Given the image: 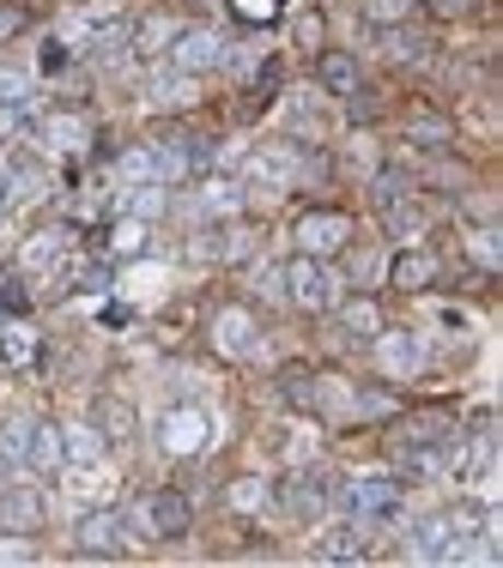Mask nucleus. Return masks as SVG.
Masks as SVG:
<instances>
[{
	"label": "nucleus",
	"instance_id": "1",
	"mask_svg": "<svg viewBox=\"0 0 503 568\" xmlns=\"http://www.w3.org/2000/svg\"><path fill=\"white\" fill-rule=\"evenodd\" d=\"M334 291H340V279H334V267H328V260H316V255H297V260L279 267V297H292L297 309H309V315L328 309Z\"/></svg>",
	"mask_w": 503,
	"mask_h": 568
},
{
	"label": "nucleus",
	"instance_id": "2",
	"mask_svg": "<svg viewBox=\"0 0 503 568\" xmlns=\"http://www.w3.org/2000/svg\"><path fill=\"white\" fill-rule=\"evenodd\" d=\"M225 49H231V43L219 37L212 25H176V37H171V49H164V55H171L176 73L195 79V73H212V67H225Z\"/></svg>",
	"mask_w": 503,
	"mask_h": 568
},
{
	"label": "nucleus",
	"instance_id": "3",
	"mask_svg": "<svg viewBox=\"0 0 503 568\" xmlns=\"http://www.w3.org/2000/svg\"><path fill=\"white\" fill-rule=\"evenodd\" d=\"M334 502L352 508L358 526H376L400 508V478H352V484H334Z\"/></svg>",
	"mask_w": 503,
	"mask_h": 568
},
{
	"label": "nucleus",
	"instance_id": "4",
	"mask_svg": "<svg viewBox=\"0 0 503 568\" xmlns=\"http://www.w3.org/2000/svg\"><path fill=\"white\" fill-rule=\"evenodd\" d=\"M346 242H352V218H346V212H328V206L297 212V248H304V255L328 260V255H340Z\"/></svg>",
	"mask_w": 503,
	"mask_h": 568
},
{
	"label": "nucleus",
	"instance_id": "5",
	"mask_svg": "<svg viewBox=\"0 0 503 568\" xmlns=\"http://www.w3.org/2000/svg\"><path fill=\"white\" fill-rule=\"evenodd\" d=\"M207 436H212V424H207L200 405H171V412L159 417L164 453H200V448H207Z\"/></svg>",
	"mask_w": 503,
	"mask_h": 568
},
{
	"label": "nucleus",
	"instance_id": "6",
	"mask_svg": "<svg viewBox=\"0 0 503 568\" xmlns=\"http://www.w3.org/2000/svg\"><path fill=\"white\" fill-rule=\"evenodd\" d=\"M147 526H152V539H183V532L195 526V502H188L183 490H152L147 496Z\"/></svg>",
	"mask_w": 503,
	"mask_h": 568
},
{
	"label": "nucleus",
	"instance_id": "7",
	"mask_svg": "<svg viewBox=\"0 0 503 568\" xmlns=\"http://www.w3.org/2000/svg\"><path fill=\"white\" fill-rule=\"evenodd\" d=\"M455 551H461V532H455L449 514H431L412 526V556L419 563H455Z\"/></svg>",
	"mask_w": 503,
	"mask_h": 568
},
{
	"label": "nucleus",
	"instance_id": "8",
	"mask_svg": "<svg viewBox=\"0 0 503 568\" xmlns=\"http://www.w3.org/2000/svg\"><path fill=\"white\" fill-rule=\"evenodd\" d=\"M121 526H128V520H121L116 508H97V514L80 520L73 544H80V556H116L121 551Z\"/></svg>",
	"mask_w": 503,
	"mask_h": 568
},
{
	"label": "nucleus",
	"instance_id": "9",
	"mask_svg": "<svg viewBox=\"0 0 503 568\" xmlns=\"http://www.w3.org/2000/svg\"><path fill=\"white\" fill-rule=\"evenodd\" d=\"M43 520H49V502H43L31 484H13V490L0 496V526L7 532H37Z\"/></svg>",
	"mask_w": 503,
	"mask_h": 568
},
{
	"label": "nucleus",
	"instance_id": "10",
	"mask_svg": "<svg viewBox=\"0 0 503 568\" xmlns=\"http://www.w3.org/2000/svg\"><path fill=\"white\" fill-rule=\"evenodd\" d=\"M376 357H383V369L388 375H400V381H407V375H419L424 369V345L412 333H376Z\"/></svg>",
	"mask_w": 503,
	"mask_h": 568
},
{
	"label": "nucleus",
	"instance_id": "11",
	"mask_svg": "<svg viewBox=\"0 0 503 568\" xmlns=\"http://www.w3.org/2000/svg\"><path fill=\"white\" fill-rule=\"evenodd\" d=\"M279 502L292 508V514H321V508L334 502V484L321 478V472H297V478H285V490H279Z\"/></svg>",
	"mask_w": 503,
	"mask_h": 568
},
{
	"label": "nucleus",
	"instance_id": "12",
	"mask_svg": "<svg viewBox=\"0 0 503 568\" xmlns=\"http://www.w3.org/2000/svg\"><path fill=\"white\" fill-rule=\"evenodd\" d=\"M212 339H219L225 357H249L255 351V315L249 309H219L212 315Z\"/></svg>",
	"mask_w": 503,
	"mask_h": 568
},
{
	"label": "nucleus",
	"instance_id": "13",
	"mask_svg": "<svg viewBox=\"0 0 503 568\" xmlns=\"http://www.w3.org/2000/svg\"><path fill=\"white\" fill-rule=\"evenodd\" d=\"M316 79L334 91V97H352V91L364 85V79H358V55H346V49H328V55H321V61H316Z\"/></svg>",
	"mask_w": 503,
	"mask_h": 568
},
{
	"label": "nucleus",
	"instance_id": "14",
	"mask_svg": "<svg viewBox=\"0 0 503 568\" xmlns=\"http://www.w3.org/2000/svg\"><path fill=\"white\" fill-rule=\"evenodd\" d=\"M437 255H424V248H412V255H400L395 267H388V279H395V291H424V284H437Z\"/></svg>",
	"mask_w": 503,
	"mask_h": 568
},
{
	"label": "nucleus",
	"instance_id": "15",
	"mask_svg": "<svg viewBox=\"0 0 503 568\" xmlns=\"http://www.w3.org/2000/svg\"><path fill=\"white\" fill-rule=\"evenodd\" d=\"M249 176L267 181V188H292L297 164H292V152H285V145H267L261 157H249Z\"/></svg>",
	"mask_w": 503,
	"mask_h": 568
},
{
	"label": "nucleus",
	"instance_id": "16",
	"mask_svg": "<svg viewBox=\"0 0 503 568\" xmlns=\"http://www.w3.org/2000/svg\"><path fill=\"white\" fill-rule=\"evenodd\" d=\"M61 460H73V465H97V460H104V429H92V424L61 429Z\"/></svg>",
	"mask_w": 503,
	"mask_h": 568
},
{
	"label": "nucleus",
	"instance_id": "17",
	"mask_svg": "<svg viewBox=\"0 0 503 568\" xmlns=\"http://www.w3.org/2000/svg\"><path fill=\"white\" fill-rule=\"evenodd\" d=\"M25 465H37V472H55V465H61V429L43 424V417H37V429H31V453H25Z\"/></svg>",
	"mask_w": 503,
	"mask_h": 568
},
{
	"label": "nucleus",
	"instance_id": "18",
	"mask_svg": "<svg viewBox=\"0 0 503 568\" xmlns=\"http://www.w3.org/2000/svg\"><path fill=\"white\" fill-rule=\"evenodd\" d=\"M31 429H37V417H7V424H0V460H7V465H25Z\"/></svg>",
	"mask_w": 503,
	"mask_h": 568
},
{
	"label": "nucleus",
	"instance_id": "19",
	"mask_svg": "<svg viewBox=\"0 0 503 568\" xmlns=\"http://www.w3.org/2000/svg\"><path fill=\"white\" fill-rule=\"evenodd\" d=\"M340 321H346V333H358V339H376V333H383V309H376L371 297H352L340 309Z\"/></svg>",
	"mask_w": 503,
	"mask_h": 568
},
{
	"label": "nucleus",
	"instance_id": "20",
	"mask_svg": "<svg viewBox=\"0 0 503 568\" xmlns=\"http://www.w3.org/2000/svg\"><path fill=\"white\" fill-rule=\"evenodd\" d=\"M97 429H104V441H128L133 436V405L128 400H104L97 405Z\"/></svg>",
	"mask_w": 503,
	"mask_h": 568
},
{
	"label": "nucleus",
	"instance_id": "21",
	"mask_svg": "<svg viewBox=\"0 0 503 568\" xmlns=\"http://www.w3.org/2000/svg\"><path fill=\"white\" fill-rule=\"evenodd\" d=\"M128 43H133V31L128 25H104V31H92V55L97 61H121V55H128Z\"/></svg>",
	"mask_w": 503,
	"mask_h": 568
},
{
	"label": "nucleus",
	"instance_id": "22",
	"mask_svg": "<svg viewBox=\"0 0 503 568\" xmlns=\"http://www.w3.org/2000/svg\"><path fill=\"white\" fill-rule=\"evenodd\" d=\"M407 140H412V145H431V152H437V145L455 140V128H449V121H437V116H419V121H407Z\"/></svg>",
	"mask_w": 503,
	"mask_h": 568
},
{
	"label": "nucleus",
	"instance_id": "23",
	"mask_svg": "<svg viewBox=\"0 0 503 568\" xmlns=\"http://www.w3.org/2000/svg\"><path fill=\"white\" fill-rule=\"evenodd\" d=\"M279 393H285L292 405H316L321 400V393H316V375H309V369H285V375H279Z\"/></svg>",
	"mask_w": 503,
	"mask_h": 568
},
{
	"label": "nucleus",
	"instance_id": "24",
	"mask_svg": "<svg viewBox=\"0 0 503 568\" xmlns=\"http://www.w3.org/2000/svg\"><path fill=\"white\" fill-rule=\"evenodd\" d=\"M383 55H388V61H419V55H424V37H412V31L388 25V31H383Z\"/></svg>",
	"mask_w": 503,
	"mask_h": 568
},
{
	"label": "nucleus",
	"instance_id": "25",
	"mask_svg": "<svg viewBox=\"0 0 503 568\" xmlns=\"http://www.w3.org/2000/svg\"><path fill=\"white\" fill-rule=\"evenodd\" d=\"M407 13H412V0H364V19H371L376 31H388V25H407Z\"/></svg>",
	"mask_w": 503,
	"mask_h": 568
},
{
	"label": "nucleus",
	"instance_id": "26",
	"mask_svg": "<svg viewBox=\"0 0 503 568\" xmlns=\"http://www.w3.org/2000/svg\"><path fill=\"white\" fill-rule=\"evenodd\" d=\"M0 357H7V363H31V357H37V339H31L25 327H7V333H0Z\"/></svg>",
	"mask_w": 503,
	"mask_h": 568
},
{
	"label": "nucleus",
	"instance_id": "27",
	"mask_svg": "<svg viewBox=\"0 0 503 568\" xmlns=\"http://www.w3.org/2000/svg\"><path fill=\"white\" fill-rule=\"evenodd\" d=\"M49 140H61L67 152H80V145L92 140V128H85L80 116H55V121H49Z\"/></svg>",
	"mask_w": 503,
	"mask_h": 568
},
{
	"label": "nucleus",
	"instance_id": "28",
	"mask_svg": "<svg viewBox=\"0 0 503 568\" xmlns=\"http://www.w3.org/2000/svg\"><path fill=\"white\" fill-rule=\"evenodd\" d=\"M407 188H412V181L400 176V169H383V176L371 181V200H376V206H388V200H407Z\"/></svg>",
	"mask_w": 503,
	"mask_h": 568
},
{
	"label": "nucleus",
	"instance_id": "29",
	"mask_svg": "<svg viewBox=\"0 0 503 568\" xmlns=\"http://www.w3.org/2000/svg\"><path fill=\"white\" fill-rule=\"evenodd\" d=\"M152 104H159V109H183L188 104V73L159 79V85H152Z\"/></svg>",
	"mask_w": 503,
	"mask_h": 568
},
{
	"label": "nucleus",
	"instance_id": "30",
	"mask_svg": "<svg viewBox=\"0 0 503 568\" xmlns=\"http://www.w3.org/2000/svg\"><path fill=\"white\" fill-rule=\"evenodd\" d=\"M116 169H121L128 181H152V145H133V152H121Z\"/></svg>",
	"mask_w": 503,
	"mask_h": 568
},
{
	"label": "nucleus",
	"instance_id": "31",
	"mask_svg": "<svg viewBox=\"0 0 503 568\" xmlns=\"http://www.w3.org/2000/svg\"><path fill=\"white\" fill-rule=\"evenodd\" d=\"M176 37V25H164V19H147V25L133 31V43H140V55H159L164 43Z\"/></svg>",
	"mask_w": 503,
	"mask_h": 568
},
{
	"label": "nucleus",
	"instance_id": "32",
	"mask_svg": "<svg viewBox=\"0 0 503 568\" xmlns=\"http://www.w3.org/2000/svg\"><path fill=\"white\" fill-rule=\"evenodd\" d=\"M383 212H388V230H395V236H419V224H424L419 206H407V200H388Z\"/></svg>",
	"mask_w": 503,
	"mask_h": 568
},
{
	"label": "nucleus",
	"instance_id": "33",
	"mask_svg": "<svg viewBox=\"0 0 503 568\" xmlns=\"http://www.w3.org/2000/svg\"><path fill=\"white\" fill-rule=\"evenodd\" d=\"M200 206H207V212H237L243 206V188H237V181H212Z\"/></svg>",
	"mask_w": 503,
	"mask_h": 568
},
{
	"label": "nucleus",
	"instance_id": "34",
	"mask_svg": "<svg viewBox=\"0 0 503 568\" xmlns=\"http://www.w3.org/2000/svg\"><path fill=\"white\" fill-rule=\"evenodd\" d=\"M31 104V85L19 73H0V109H25Z\"/></svg>",
	"mask_w": 503,
	"mask_h": 568
},
{
	"label": "nucleus",
	"instance_id": "35",
	"mask_svg": "<svg viewBox=\"0 0 503 568\" xmlns=\"http://www.w3.org/2000/svg\"><path fill=\"white\" fill-rule=\"evenodd\" d=\"M267 502V484L261 478H237V490H231V508H243V514H249V508H261Z\"/></svg>",
	"mask_w": 503,
	"mask_h": 568
},
{
	"label": "nucleus",
	"instance_id": "36",
	"mask_svg": "<svg viewBox=\"0 0 503 568\" xmlns=\"http://www.w3.org/2000/svg\"><path fill=\"white\" fill-rule=\"evenodd\" d=\"M55 255H61V230H37V236H31L25 260H37V267H43V260H55Z\"/></svg>",
	"mask_w": 503,
	"mask_h": 568
},
{
	"label": "nucleus",
	"instance_id": "37",
	"mask_svg": "<svg viewBox=\"0 0 503 568\" xmlns=\"http://www.w3.org/2000/svg\"><path fill=\"white\" fill-rule=\"evenodd\" d=\"M25 25H31V13H25V7H7V0H0V43H13Z\"/></svg>",
	"mask_w": 503,
	"mask_h": 568
},
{
	"label": "nucleus",
	"instance_id": "38",
	"mask_svg": "<svg viewBox=\"0 0 503 568\" xmlns=\"http://www.w3.org/2000/svg\"><path fill=\"white\" fill-rule=\"evenodd\" d=\"M473 260H479V267H498V260H503L498 230H479V236H473Z\"/></svg>",
	"mask_w": 503,
	"mask_h": 568
},
{
	"label": "nucleus",
	"instance_id": "39",
	"mask_svg": "<svg viewBox=\"0 0 503 568\" xmlns=\"http://www.w3.org/2000/svg\"><path fill=\"white\" fill-rule=\"evenodd\" d=\"M25 284H19V279H7V284H0V309H13V315H25Z\"/></svg>",
	"mask_w": 503,
	"mask_h": 568
},
{
	"label": "nucleus",
	"instance_id": "40",
	"mask_svg": "<svg viewBox=\"0 0 503 568\" xmlns=\"http://www.w3.org/2000/svg\"><path fill=\"white\" fill-rule=\"evenodd\" d=\"M358 412H364V417H383V412H395V400H388V393H358Z\"/></svg>",
	"mask_w": 503,
	"mask_h": 568
},
{
	"label": "nucleus",
	"instance_id": "41",
	"mask_svg": "<svg viewBox=\"0 0 503 568\" xmlns=\"http://www.w3.org/2000/svg\"><path fill=\"white\" fill-rule=\"evenodd\" d=\"M25 556H37L31 539H0V563H25Z\"/></svg>",
	"mask_w": 503,
	"mask_h": 568
},
{
	"label": "nucleus",
	"instance_id": "42",
	"mask_svg": "<svg viewBox=\"0 0 503 568\" xmlns=\"http://www.w3.org/2000/svg\"><path fill=\"white\" fill-rule=\"evenodd\" d=\"M67 67V43H49V49H43V73H61Z\"/></svg>",
	"mask_w": 503,
	"mask_h": 568
},
{
	"label": "nucleus",
	"instance_id": "43",
	"mask_svg": "<svg viewBox=\"0 0 503 568\" xmlns=\"http://www.w3.org/2000/svg\"><path fill=\"white\" fill-rule=\"evenodd\" d=\"M297 43H321V19H316V13L297 19Z\"/></svg>",
	"mask_w": 503,
	"mask_h": 568
},
{
	"label": "nucleus",
	"instance_id": "44",
	"mask_svg": "<svg viewBox=\"0 0 503 568\" xmlns=\"http://www.w3.org/2000/svg\"><path fill=\"white\" fill-rule=\"evenodd\" d=\"M424 7H431V13H443V19H449V13H467L473 0H424Z\"/></svg>",
	"mask_w": 503,
	"mask_h": 568
}]
</instances>
